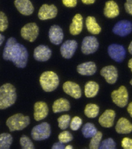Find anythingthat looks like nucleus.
I'll use <instances>...</instances> for the list:
<instances>
[{
    "label": "nucleus",
    "instance_id": "nucleus-36",
    "mask_svg": "<svg viewBox=\"0 0 132 149\" xmlns=\"http://www.w3.org/2000/svg\"><path fill=\"white\" fill-rule=\"evenodd\" d=\"M82 124V119L80 118H79V116H75L71 121L70 125V128L72 130L75 131V130H78L79 128L81 127Z\"/></svg>",
    "mask_w": 132,
    "mask_h": 149
},
{
    "label": "nucleus",
    "instance_id": "nucleus-15",
    "mask_svg": "<svg viewBox=\"0 0 132 149\" xmlns=\"http://www.w3.org/2000/svg\"><path fill=\"white\" fill-rule=\"evenodd\" d=\"M49 113V108L46 102H38L34 105V116L35 120L40 121L45 119Z\"/></svg>",
    "mask_w": 132,
    "mask_h": 149
},
{
    "label": "nucleus",
    "instance_id": "nucleus-40",
    "mask_svg": "<svg viewBox=\"0 0 132 149\" xmlns=\"http://www.w3.org/2000/svg\"><path fill=\"white\" fill-rule=\"evenodd\" d=\"M65 146L64 143L62 142H56L52 147V149H64Z\"/></svg>",
    "mask_w": 132,
    "mask_h": 149
},
{
    "label": "nucleus",
    "instance_id": "nucleus-34",
    "mask_svg": "<svg viewBox=\"0 0 132 149\" xmlns=\"http://www.w3.org/2000/svg\"><path fill=\"white\" fill-rule=\"evenodd\" d=\"M58 139L59 142L63 143H67L70 142L73 139V136L68 131H64L58 135Z\"/></svg>",
    "mask_w": 132,
    "mask_h": 149
},
{
    "label": "nucleus",
    "instance_id": "nucleus-39",
    "mask_svg": "<svg viewBox=\"0 0 132 149\" xmlns=\"http://www.w3.org/2000/svg\"><path fill=\"white\" fill-rule=\"evenodd\" d=\"M124 7L126 12L132 15V0H126L124 4Z\"/></svg>",
    "mask_w": 132,
    "mask_h": 149
},
{
    "label": "nucleus",
    "instance_id": "nucleus-23",
    "mask_svg": "<svg viewBox=\"0 0 132 149\" xmlns=\"http://www.w3.org/2000/svg\"><path fill=\"white\" fill-rule=\"evenodd\" d=\"M115 128L116 132L119 134H129L132 132V124L128 119L122 118L117 122Z\"/></svg>",
    "mask_w": 132,
    "mask_h": 149
},
{
    "label": "nucleus",
    "instance_id": "nucleus-41",
    "mask_svg": "<svg viewBox=\"0 0 132 149\" xmlns=\"http://www.w3.org/2000/svg\"><path fill=\"white\" fill-rule=\"evenodd\" d=\"M82 2L85 4H92L95 2V0H82Z\"/></svg>",
    "mask_w": 132,
    "mask_h": 149
},
{
    "label": "nucleus",
    "instance_id": "nucleus-46",
    "mask_svg": "<svg viewBox=\"0 0 132 149\" xmlns=\"http://www.w3.org/2000/svg\"><path fill=\"white\" fill-rule=\"evenodd\" d=\"M73 148L72 146L71 145H68L66 147H65V149H72Z\"/></svg>",
    "mask_w": 132,
    "mask_h": 149
},
{
    "label": "nucleus",
    "instance_id": "nucleus-21",
    "mask_svg": "<svg viewBox=\"0 0 132 149\" xmlns=\"http://www.w3.org/2000/svg\"><path fill=\"white\" fill-rule=\"evenodd\" d=\"M77 72L83 76H92L97 72V66L93 62H87L77 66Z\"/></svg>",
    "mask_w": 132,
    "mask_h": 149
},
{
    "label": "nucleus",
    "instance_id": "nucleus-25",
    "mask_svg": "<svg viewBox=\"0 0 132 149\" xmlns=\"http://www.w3.org/2000/svg\"><path fill=\"white\" fill-rule=\"evenodd\" d=\"M86 26L87 30L93 34H99L101 31V28L97 23L94 17L88 16L87 17Z\"/></svg>",
    "mask_w": 132,
    "mask_h": 149
},
{
    "label": "nucleus",
    "instance_id": "nucleus-29",
    "mask_svg": "<svg viewBox=\"0 0 132 149\" xmlns=\"http://www.w3.org/2000/svg\"><path fill=\"white\" fill-rule=\"evenodd\" d=\"M84 113L89 118H95L99 113V107L94 104H89L86 105Z\"/></svg>",
    "mask_w": 132,
    "mask_h": 149
},
{
    "label": "nucleus",
    "instance_id": "nucleus-5",
    "mask_svg": "<svg viewBox=\"0 0 132 149\" xmlns=\"http://www.w3.org/2000/svg\"><path fill=\"white\" fill-rule=\"evenodd\" d=\"M51 126L46 122H42L34 126L31 132V136L36 141L46 139L50 136Z\"/></svg>",
    "mask_w": 132,
    "mask_h": 149
},
{
    "label": "nucleus",
    "instance_id": "nucleus-8",
    "mask_svg": "<svg viewBox=\"0 0 132 149\" xmlns=\"http://www.w3.org/2000/svg\"><path fill=\"white\" fill-rule=\"evenodd\" d=\"M108 54L113 60L117 62L120 63L125 58L126 50L122 45L113 44L108 47Z\"/></svg>",
    "mask_w": 132,
    "mask_h": 149
},
{
    "label": "nucleus",
    "instance_id": "nucleus-28",
    "mask_svg": "<svg viewBox=\"0 0 132 149\" xmlns=\"http://www.w3.org/2000/svg\"><path fill=\"white\" fill-rule=\"evenodd\" d=\"M82 132L84 136L86 138H92L97 132L95 126L91 123H87L83 126Z\"/></svg>",
    "mask_w": 132,
    "mask_h": 149
},
{
    "label": "nucleus",
    "instance_id": "nucleus-13",
    "mask_svg": "<svg viewBox=\"0 0 132 149\" xmlns=\"http://www.w3.org/2000/svg\"><path fill=\"white\" fill-rule=\"evenodd\" d=\"M52 55V51L49 47L40 45L37 47L34 52V58L39 62H46L49 60Z\"/></svg>",
    "mask_w": 132,
    "mask_h": 149
},
{
    "label": "nucleus",
    "instance_id": "nucleus-38",
    "mask_svg": "<svg viewBox=\"0 0 132 149\" xmlns=\"http://www.w3.org/2000/svg\"><path fill=\"white\" fill-rule=\"evenodd\" d=\"M63 4L67 7H74L77 5V0H62Z\"/></svg>",
    "mask_w": 132,
    "mask_h": 149
},
{
    "label": "nucleus",
    "instance_id": "nucleus-26",
    "mask_svg": "<svg viewBox=\"0 0 132 149\" xmlns=\"http://www.w3.org/2000/svg\"><path fill=\"white\" fill-rule=\"evenodd\" d=\"M99 90V86L95 82H88L85 86V94L87 97H95L97 95Z\"/></svg>",
    "mask_w": 132,
    "mask_h": 149
},
{
    "label": "nucleus",
    "instance_id": "nucleus-9",
    "mask_svg": "<svg viewBox=\"0 0 132 149\" xmlns=\"http://www.w3.org/2000/svg\"><path fill=\"white\" fill-rule=\"evenodd\" d=\"M99 46V44L96 37L93 36H86L82 43V52L86 55L92 54L97 51Z\"/></svg>",
    "mask_w": 132,
    "mask_h": 149
},
{
    "label": "nucleus",
    "instance_id": "nucleus-4",
    "mask_svg": "<svg viewBox=\"0 0 132 149\" xmlns=\"http://www.w3.org/2000/svg\"><path fill=\"white\" fill-rule=\"evenodd\" d=\"M30 123V118L21 113L14 114L9 117L6 121V125L10 132L21 130Z\"/></svg>",
    "mask_w": 132,
    "mask_h": 149
},
{
    "label": "nucleus",
    "instance_id": "nucleus-2",
    "mask_svg": "<svg viewBox=\"0 0 132 149\" xmlns=\"http://www.w3.org/2000/svg\"><path fill=\"white\" fill-rule=\"evenodd\" d=\"M16 100V89L12 84L7 83L0 87V109L12 106Z\"/></svg>",
    "mask_w": 132,
    "mask_h": 149
},
{
    "label": "nucleus",
    "instance_id": "nucleus-3",
    "mask_svg": "<svg viewBox=\"0 0 132 149\" xmlns=\"http://www.w3.org/2000/svg\"><path fill=\"white\" fill-rule=\"evenodd\" d=\"M39 81L42 88L44 91L51 92L58 87L59 80L56 73L52 71H46L40 76Z\"/></svg>",
    "mask_w": 132,
    "mask_h": 149
},
{
    "label": "nucleus",
    "instance_id": "nucleus-32",
    "mask_svg": "<svg viewBox=\"0 0 132 149\" xmlns=\"http://www.w3.org/2000/svg\"><path fill=\"white\" fill-rule=\"evenodd\" d=\"M20 143L23 149H35V146L31 140L26 135H23L20 139Z\"/></svg>",
    "mask_w": 132,
    "mask_h": 149
},
{
    "label": "nucleus",
    "instance_id": "nucleus-12",
    "mask_svg": "<svg viewBox=\"0 0 132 149\" xmlns=\"http://www.w3.org/2000/svg\"><path fill=\"white\" fill-rule=\"evenodd\" d=\"M77 48V42L75 40H68L63 43L60 47V53L63 58H71Z\"/></svg>",
    "mask_w": 132,
    "mask_h": 149
},
{
    "label": "nucleus",
    "instance_id": "nucleus-16",
    "mask_svg": "<svg viewBox=\"0 0 132 149\" xmlns=\"http://www.w3.org/2000/svg\"><path fill=\"white\" fill-rule=\"evenodd\" d=\"M49 37L52 44L56 45L60 44L64 39L63 30L57 25L52 26L49 30Z\"/></svg>",
    "mask_w": 132,
    "mask_h": 149
},
{
    "label": "nucleus",
    "instance_id": "nucleus-14",
    "mask_svg": "<svg viewBox=\"0 0 132 149\" xmlns=\"http://www.w3.org/2000/svg\"><path fill=\"white\" fill-rule=\"evenodd\" d=\"M101 74L104 77L107 82L109 84H115L118 79V71L114 66H107L101 70Z\"/></svg>",
    "mask_w": 132,
    "mask_h": 149
},
{
    "label": "nucleus",
    "instance_id": "nucleus-31",
    "mask_svg": "<svg viewBox=\"0 0 132 149\" xmlns=\"http://www.w3.org/2000/svg\"><path fill=\"white\" fill-rule=\"evenodd\" d=\"M70 120V116L68 114H64L62 116L57 120L58 127L63 130L67 129L69 126Z\"/></svg>",
    "mask_w": 132,
    "mask_h": 149
},
{
    "label": "nucleus",
    "instance_id": "nucleus-45",
    "mask_svg": "<svg viewBox=\"0 0 132 149\" xmlns=\"http://www.w3.org/2000/svg\"><path fill=\"white\" fill-rule=\"evenodd\" d=\"M128 50H129V51L130 54L132 55V41L130 43V45H129V48H128Z\"/></svg>",
    "mask_w": 132,
    "mask_h": 149
},
{
    "label": "nucleus",
    "instance_id": "nucleus-10",
    "mask_svg": "<svg viewBox=\"0 0 132 149\" xmlns=\"http://www.w3.org/2000/svg\"><path fill=\"white\" fill-rule=\"evenodd\" d=\"M132 31V23L126 20H122L117 22L113 28L114 34L121 37L126 36Z\"/></svg>",
    "mask_w": 132,
    "mask_h": 149
},
{
    "label": "nucleus",
    "instance_id": "nucleus-30",
    "mask_svg": "<svg viewBox=\"0 0 132 149\" xmlns=\"http://www.w3.org/2000/svg\"><path fill=\"white\" fill-rule=\"evenodd\" d=\"M102 138V134L100 132H97L95 136H93L90 142L89 148L91 149H99L100 143Z\"/></svg>",
    "mask_w": 132,
    "mask_h": 149
},
{
    "label": "nucleus",
    "instance_id": "nucleus-47",
    "mask_svg": "<svg viewBox=\"0 0 132 149\" xmlns=\"http://www.w3.org/2000/svg\"><path fill=\"white\" fill-rule=\"evenodd\" d=\"M130 84H131L132 86V80L130 81Z\"/></svg>",
    "mask_w": 132,
    "mask_h": 149
},
{
    "label": "nucleus",
    "instance_id": "nucleus-42",
    "mask_svg": "<svg viewBox=\"0 0 132 149\" xmlns=\"http://www.w3.org/2000/svg\"><path fill=\"white\" fill-rule=\"evenodd\" d=\"M127 110H128L129 113L130 114V116L132 118V102H130V104H129Z\"/></svg>",
    "mask_w": 132,
    "mask_h": 149
},
{
    "label": "nucleus",
    "instance_id": "nucleus-19",
    "mask_svg": "<svg viewBox=\"0 0 132 149\" xmlns=\"http://www.w3.org/2000/svg\"><path fill=\"white\" fill-rule=\"evenodd\" d=\"M116 113L113 110H106L100 116L99 122L100 125L106 128H109L114 125Z\"/></svg>",
    "mask_w": 132,
    "mask_h": 149
},
{
    "label": "nucleus",
    "instance_id": "nucleus-1",
    "mask_svg": "<svg viewBox=\"0 0 132 149\" xmlns=\"http://www.w3.org/2000/svg\"><path fill=\"white\" fill-rule=\"evenodd\" d=\"M28 54L23 45L18 43L14 37H10L6 42L3 53V58L10 61L16 67L23 68L28 63Z\"/></svg>",
    "mask_w": 132,
    "mask_h": 149
},
{
    "label": "nucleus",
    "instance_id": "nucleus-18",
    "mask_svg": "<svg viewBox=\"0 0 132 149\" xmlns=\"http://www.w3.org/2000/svg\"><path fill=\"white\" fill-rule=\"evenodd\" d=\"M15 5L19 12L25 16H29L34 10V8L30 0H15Z\"/></svg>",
    "mask_w": 132,
    "mask_h": 149
},
{
    "label": "nucleus",
    "instance_id": "nucleus-27",
    "mask_svg": "<svg viewBox=\"0 0 132 149\" xmlns=\"http://www.w3.org/2000/svg\"><path fill=\"white\" fill-rule=\"evenodd\" d=\"M12 137L8 133L0 134V149H9L12 143Z\"/></svg>",
    "mask_w": 132,
    "mask_h": 149
},
{
    "label": "nucleus",
    "instance_id": "nucleus-37",
    "mask_svg": "<svg viewBox=\"0 0 132 149\" xmlns=\"http://www.w3.org/2000/svg\"><path fill=\"white\" fill-rule=\"evenodd\" d=\"M121 146L124 149H132V139L129 138H124L121 142Z\"/></svg>",
    "mask_w": 132,
    "mask_h": 149
},
{
    "label": "nucleus",
    "instance_id": "nucleus-17",
    "mask_svg": "<svg viewBox=\"0 0 132 149\" xmlns=\"http://www.w3.org/2000/svg\"><path fill=\"white\" fill-rule=\"evenodd\" d=\"M63 90L65 93L75 99L81 97L82 91L77 84L71 81L66 82L63 85Z\"/></svg>",
    "mask_w": 132,
    "mask_h": 149
},
{
    "label": "nucleus",
    "instance_id": "nucleus-20",
    "mask_svg": "<svg viewBox=\"0 0 132 149\" xmlns=\"http://www.w3.org/2000/svg\"><path fill=\"white\" fill-rule=\"evenodd\" d=\"M83 28V18L81 14H76L69 27L70 33L73 35H79Z\"/></svg>",
    "mask_w": 132,
    "mask_h": 149
},
{
    "label": "nucleus",
    "instance_id": "nucleus-43",
    "mask_svg": "<svg viewBox=\"0 0 132 149\" xmlns=\"http://www.w3.org/2000/svg\"><path fill=\"white\" fill-rule=\"evenodd\" d=\"M5 36L2 34H0V46L2 45L3 42L4 41Z\"/></svg>",
    "mask_w": 132,
    "mask_h": 149
},
{
    "label": "nucleus",
    "instance_id": "nucleus-11",
    "mask_svg": "<svg viewBox=\"0 0 132 149\" xmlns=\"http://www.w3.org/2000/svg\"><path fill=\"white\" fill-rule=\"evenodd\" d=\"M57 14V9L54 5L44 4L40 8L38 18L41 20L54 18Z\"/></svg>",
    "mask_w": 132,
    "mask_h": 149
},
{
    "label": "nucleus",
    "instance_id": "nucleus-35",
    "mask_svg": "<svg viewBox=\"0 0 132 149\" xmlns=\"http://www.w3.org/2000/svg\"><path fill=\"white\" fill-rule=\"evenodd\" d=\"M8 22L6 15L2 12H0V32H4L8 28Z\"/></svg>",
    "mask_w": 132,
    "mask_h": 149
},
{
    "label": "nucleus",
    "instance_id": "nucleus-7",
    "mask_svg": "<svg viewBox=\"0 0 132 149\" xmlns=\"http://www.w3.org/2000/svg\"><path fill=\"white\" fill-rule=\"evenodd\" d=\"M39 31L36 23H28L21 29V36L29 42H34L38 36Z\"/></svg>",
    "mask_w": 132,
    "mask_h": 149
},
{
    "label": "nucleus",
    "instance_id": "nucleus-33",
    "mask_svg": "<svg viewBox=\"0 0 132 149\" xmlns=\"http://www.w3.org/2000/svg\"><path fill=\"white\" fill-rule=\"evenodd\" d=\"M116 148V142L112 138H108L104 140L100 143V149H115Z\"/></svg>",
    "mask_w": 132,
    "mask_h": 149
},
{
    "label": "nucleus",
    "instance_id": "nucleus-6",
    "mask_svg": "<svg viewBox=\"0 0 132 149\" xmlns=\"http://www.w3.org/2000/svg\"><path fill=\"white\" fill-rule=\"evenodd\" d=\"M111 97L113 102L119 107L123 108L128 104L129 94L124 86H121L118 90L113 91Z\"/></svg>",
    "mask_w": 132,
    "mask_h": 149
},
{
    "label": "nucleus",
    "instance_id": "nucleus-24",
    "mask_svg": "<svg viewBox=\"0 0 132 149\" xmlns=\"http://www.w3.org/2000/svg\"><path fill=\"white\" fill-rule=\"evenodd\" d=\"M70 109V105L68 100L65 98H59L54 102L52 109L54 113H57L64 111H67Z\"/></svg>",
    "mask_w": 132,
    "mask_h": 149
},
{
    "label": "nucleus",
    "instance_id": "nucleus-22",
    "mask_svg": "<svg viewBox=\"0 0 132 149\" xmlns=\"http://www.w3.org/2000/svg\"><path fill=\"white\" fill-rule=\"evenodd\" d=\"M104 14L109 18H114L119 14V8L118 4L114 1H109L105 3Z\"/></svg>",
    "mask_w": 132,
    "mask_h": 149
},
{
    "label": "nucleus",
    "instance_id": "nucleus-44",
    "mask_svg": "<svg viewBox=\"0 0 132 149\" xmlns=\"http://www.w3.org/2000/svg\"><path fill=\"white\" fill-rule=\"evenodd\" d=\"M128 67L130 68V69L131 70V72H132V58L130 59L129 63H128Z\"/></svg>",
    "mask_w": 132,
    "mask_h": 149
}]
</instances>
